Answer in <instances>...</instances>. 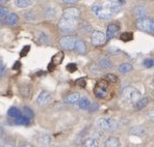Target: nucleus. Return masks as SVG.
I'll return each instance as SVG.
<instances>
[{"label": "nucleus", "mask_w": 154, "mask_h": 147, "mask_svg": "<svg viewBox=\"0 0 154 147\" xmlns=\"http://www.w3.org/2000/svg\"><path fill=\"white\" fill-rule=\"evenodd\" d=\"M63 59H64V53L63 52H58L57 54H55V55L52 57V61L54 64H60V62L63 61Z\"/></svg>", "instance_id": "24"}, {"label": "nucleus", "mask_w": 154, "mask_h": 147, "mask_svg": "<svg viewBox=\"0 0 154 147\" xmlns=\"http://www.w3.org/2000/svg\"><path fill=\"white\" fill-rule=\"evenodd\" d=\"M2 133H3V131H2L1 126H0V136H1V135H2Z\"/></svg>", "instance_id": "43"}, {"label": "nucleus", "mask_w": 154, "mask_h": 147, "mask_svg": "<svg viewBox=\"0 0 154 147\" xmlns=\"http://www.w3.org/2000/svg\"><path fill=\"white\" fill-rule=\"evenodd\" d=\"M66 69H67L70 73H73V72H75L77 69V65L75 64V63H69V64H67Z\"/></svg>", "instance_id": "33"}, {"label": "nucleus", "mask_w": 154, "mask_h": 147, "mask_svg": "<svg viewBox=\"0 0 154 147\" xmlns=\"http://www.w3.org/2000/svg\"><path fill=\"white\" fill-rule=\"evenodd\" d=\"M120 30V26L118 24H109L107 26V30H106V38L107 40H110L112 38H114L116 35L118 34Z\"/></svg>", "instance_id": "10"}, {"label": "nucleus", "mask_w": 154, "mask_h": 147, "mask_svg": "<svg viewBox=\"0 0 154 147\" xmlns=\"http://www.w3.org/2000/svg\"><path fill=\"white\" fill-rule=\"evenodd\" d=\"M6 72V67H5V64H4V62L2 61L1 59H0V77H2L4 74H5Z\"/></svg>", "instance_id": "34"}, {"label": "nucleus", "mask_w": 154, "mask_h": 147, "mask_svg": "<svg viewBox=\"0 0 154 147\" xmlns=\"http://www.w3.org/2000/svg\"><path fill=\"white\" fill-rule=\"evenodd\" d=\"M110 1H115V0H110Z\"/></svg>", "instance_id": "44"}, {"label": "nucleus", "mask_w": 154, "mask_h": 147, "mask_svg": "<svg viewBox=\"0 0 154 147\" xmlns=\"http://www.w3.org/2000/svg\"><path fill=\"white\" fill-rule=\"evenodd\" d=\"M19 90H20V93H21V96H24V98H27V96H30V88H29L27 85L20 86Z\"/></svg>", "instance_id": "25"}, {"label": "nucleus", "mask_w": 154, "mask_h": 147, "mask_svg": "<svg viewBox=\"0 0 154 147\" xmlns=\"http://www.w3.org/2000/svg\"><path fill=\"white\" fill-rule=\"evenodd\" d=\"M14 120H15L16 124H21V125H27V124H29V122H30V118L27 117L26 115H24V114L22 115L21 117L14 119Z\"/></svg>", "instance_id": "22"}, {"label": "nucleus", "mask_w": 154, "mask_h": 147, "mask_svg": "<svg viewBox=\"0 0 154 147\" xmlns=\"http://www.w3.org/2000/svg\"><path fill=\"white\" fill-rule=\"evenodd\" d=\"M24 115H26L27 117H29V118L31 119L33 117L32 110H31L30 108H28V107H24Z\"/></svg>", "instance_id": "31"}, {"label": "nucleus", "mask_w": 154, "mask_h": 147, "mask_svg": "<svg viewBox=\"0 0 154 147\" xmlns=\"http://www.w3.org/2000/svg\"><path fill=\"white\" fill-rule=\"evenodd\" d=\"M82 96H81V94L79 93V92H72V93H70L69 96H67V98H65V101L67 104H71V105H74V104H77L79 101V99H80Z\"/></svg>", "instance_id": "12"}, {"label": "nucleus", "mask_w": 154, "mask_h": 147, "mask_svg": "<svg viewBox=\"0 0 154 147\" xmlns=\"http://www.w3.org/2000/svg\"><path fill=\"white\" fill-rule=\"evenodd\" d=\"M122 99L127 104H135L141 99V92L133 86H127L122 90Z\"/></svg>", "instance_id": "2"}, {"label": "nucleus", "mask_w": 154, "mask_h": 147, "mask_svg": "<svg viewBox=\"0 0 154 147\" xmlns=\"http://www.w3.org/2000/svg\"><path fill=\"white\" fill-rule=\"evenodd\" d=\"M100 65L103 69H110V67H112V62L108 59H106V58H104V59H101Z\"/></svg>", "instance_id": "28"}, {"label": "nucleus", "mask_w": 154, "mask_h": 147, "mask_svg": "<svg viewBox=\"0 0 154 147\" xmlns=\"http://www.w3.org/2000/svg\"><path fill=\"white\" fill-rule=\"evenodd\" d=\"M106 80L109 81V82H112V83H116L118 81V78L116 75H112V74H107L106 75Z\"/></svg>", "instance_id": "32"}, {"label": "nucleus", "mask_w": 154, "mask_h": 147, "mask_svg": "<svg viewBox=\"0 0 154 147\" xmlns=\"http://www.w3.org/2000/svg\"><path fill=\"white\" fill-rule=\"evenodd\" d=\"M29 50H30V46H25L23 49H22L21 53H20V56H21V57H24V56H26L27 53L29 52Z\"/></svg>", "instance_id": "36"}, {"label": "nucleus", "mask_w": 154, "mask_h": 147, "mask_svg": "<svg viewBox=\"0 0 154 147\" xmlns=\"http://www.w3.org/2000/svg\"><path fill=\"white\" fill-rule=\"evenodd\" d=\"M148 103H149V98H141L140 101H137V103L134 104V108H135V109H137V111H140V110L144 109V108L146 107L147 105H148Z\"/></svg>", "instance_id": "21"}, {"label": "nucleus", "mask_w": 154, "mask_h": 147, "mask_svg": "<svg viewBox=\"0 0 154 147\" xmlns=\"http://www.w3.org/2000/svg\"><path fill=\"white\" fill-rule=\"evenodd\" d=\"M96 126L103 131H116L120 128V123L112 118H98L96 120Z\"/></svg>", "instance_id": "3"}, {"label": "nucleus", "mask_w": 154, "mask_h": 147, "mask_svg": "<svg viewBox=\"0 0 154 147\" xmlns=\"http://www.w3.org/2000/svg\"><path fill=\"white\" fill-rule=\"evenodd\" d=\"M132 65L129 64V63H122L121 65H119V72L121 74H126L129 72L132 71Z\"/></svg>", "instance_id": "23"}, {"label": "nucleus", "mask_w": 154, "mask_h": 147, "mask_svg": "<svg viewBox=\"0 0 154 147\" xmlns=\"http://www.w3.org/2000/svg\"><path fill=\"white\" fill-rule=\"evenodd\" d=\"M83 146H88V147H97L99 145V142L97 139H95V138H88V139H85V141H83L82 143Z\"/></svg>", "instance_id": "20"}, {"label": "nucleus", "mask_w": 154, "mask_h": 147, "mask_svg": "<svg viewBox=\"0 0 154 147\" xmlns=\"http://www.w3.org/2000/svg\"><path fill=\"white\" fill-rule=\"evenodd\" d=\"M41 40H42V43H48L49 42V38L47 37L45 33H41Z\"/></svg>", "instance_id": "38"}, {"label": "nucleus", "mask_w": 154, "mask_h": 147, "mask_svg": "<svg viewBox=\"0 0 154 147\" xmlns=\"http://www.w3.org/2000/svg\"><path fill=\"white\" fill-rule=\"evenodd\" d=\"M20 66H21V63H20L19 61H17L14 64V66H13V69H20Z\"/></svg>", "instance_id": "41"}, {"label": "nucleus", "mask_w": 154, "mask_h": 147, "mask_svg": "<svg viewBox=\"0 0 154 147\" xmlns=\"http://www.w3.org/2000/svg\"><path fill=\"white\" fill-rule=\"evenodd\" d=\"M133 34L132 33H129V32H124L121 34V37H120V38H121V40H123V42H129V40H132Z\"/></svg>", "instance_id": "27"}, {"label": "nucleus", "mask_w": 154, "mask_h": 147, "mask_svg": "<svg viewBox=\"0 0 154 147\" xmlns=\"http://www.w3.org/2000/svg\"><path fill=\"white\" fill-rule=\"evenodd\" d=\"M121 7H117L114 6L112 3L106 4V5H101V4H94L92 6V12L96 17L100 18V19H109L112 18L115 15H117L120 12Z\"/></svg>", "instance_id": "1"}, {"label": "nucleus", "mask_w": 154, "mask_h": 147, "mask_svg": "<svg viewBox=\"0 0 154 147\" xmlns=\"http://www.w3.org/2000/svg\"><path fill=\"white\" fill-rule=\"evenodd\" d=\"M144 65L146 67H152L153 65H154V59H151V58H149V59L144 60Z\"/></svg>", "instance_id": "35"}, {"label": "nucleus", "mask_w": 154, "mask_h": 147, "mask_svg": "<svg viewBox=\"0 0 154 147\" xmlns=\"http://www.w3.org/2000/svg\"><path fill=\"white\" fill-rule=\"evenodd\" d=\"M91 42H92L93 46H102L107 42L106 38V34H104L102 31H93L92 37H91Z\"/></svg>", "instance_id": "8"}, {"label": "nucleus", "mask_w": 154, "mask_h": 147, "mask_svg": "<svg viewBox=\"0 0 154 147\" xmlns=\"http://www.w3.org/2000/svg\"><path fill=\"white\" fill-rule=\"evenodd\" d=\"M3 20H4V22H5L6 25H15L18 22L19 18H18V16L16 15V13H10L5 18H4Z\"/></svg>", "instance_id": "16"}, {"label": "nucleus", "mask_w": 154, "mask_h": 147, "mask_svg": "<svg viewBox=\"0 0 154 147\" xmlns=\"http://www.w3.org/2000/svg\"><path fill=\"white\" fill-rule=\"evenodd\" d=\"M121 145V141L116 137H109L104 142V146L106 147H120Z\"/></svg>", "instance_id": "13"}, {"label": "nucleus", "mask_w": 154, "mask_h": 147, "mask_svg": "<svg viewBox=\"0 0 154 147\" xmlns=\"http://www.w3.org/2000/svg\"><path fill=\"white\" fill-rule=\"evenodd\" d=\"M146 10H145L144 7H141V6H139V7H137L134 10V15L135 17L139 19V18H143V17H146Z\"/></svg>", "instance_id": "26"}, {"label": "nucleus", "mask_w": 154, "mask_h": 147, "mask_svg": "<svg viewBox=\"0 0 154 147\" xmlns=\"http://www.w3.org/2000/svg\"><path fill=\"white\" fill-rule=\"evenodd\" d=\"M76 84L78 85V86H80L81 88H85V79H79V80H77L76 81Z\"/></svg>", "instance_id": "37"}, {"label": "nucleus", "mask_w": 154, "mask_h": 147, "mask_svg": "<svg viewBox=\"0 0 154 147\" xmlns=\"http://www.w3.org/2000/svg\"><path fill=\"white\" fill-rule=\"evenodd\" d=\"M137 26L140 30L145 31V32H154V20L148 17L139 18L137 21Z\"/></svg>", "instance_id": "5"}, {"label": "nucleus", "mask_w": 154, "mask_h": 147, "mask_svg": "<svg viewBox=\"0 0 154 147\" xmlns=\"http://www.w3.org/2000/svg\"><path fill=\"white\" fill-rule=\"evenodd\" d=\"M8 13H10V10L8 8L0 5V19H4Z\"/></svg>", "instance_id": "29"}, {"label": "nucleus", "mask_w": 154, "mask_h": 147, "mask_svg": "<svg viewBox=\"0 0 154 147\" xmlns=\"http://www.w3.org/2000/svg\"><path fill=\"white\" fill-rule=\"evenodd\" d=\"M153 84H154V81H153Z\"/></svg>", "instance_id": "46"}, {"label": "nucleus", "mask_w": 154, "mask_h": 147, "mask_svg": "<svg viewBox=\"0 0 154 147\" xmlns=\"http://www.w3.org/2000/svg\"><path fill=\"white\" fill-rule=\"evenodd\" d=\"M77 106H78V108H80V109H83V110H88L90 109V107L92 106V103H91V101L89 98H81L79 99V101L76 104Z\"/></svg>", "instance_id": "15"}, {"label": "nucleus", "mask_w": 154, "mask_h": 147, "mask_svg": "<svg viewBox=\"0 0 154 147\" xmlns=\"http://www.w3.org/2000/svg\"><path fill=\"white\" fill-rule=\"evenodd\" d=\"M38 142L42 143L43 145H48V144L50 143V137H49V136H43L42 138L38 139Z\"/></svg>", "instance_id": "30"}, {"label": "nucleus", "mask_w": 154, "mask_h": 147, "mask_svg": "<svg viewBox=\"0 0 154 147\" xmlns=\"http://www.w3.org/2000/svg\"><path fill=\"white\" fill-rule=\"evenodd\" d=\"M108 91V84L105 80H100L96 84L94 88V93L96 98H104L107 94Z\"/></svg>", "instance_id": "6"}, {"label": "nucleus", "mask_w": 154, "mask_h": 147, "mask_svg": "<svg viewBox=\"0 0 154 147\" xmlns=\"http://www.w3.org/2000/svg\"><path fill=\"white\" fill-rule=\"evenodd\" d=\"M75 51L78 54H85L87 53V46H85V43L81 40H78L77 38L76 42V46H75Z\"/></svg>", "instance_id": "14"}, {"label": "nucleus", "mask_w": 154, "mask_h": 147, "mask_svg": "<svg viewBox=\"0 0 154 147\" xmlns=\"http://www.w3.org/2000/svg\"><path fill=\"white\" fill-rule=\"evenodd\" d=\"M77 38L74 37H64L60 40V45L64 50L67 51H73L75 50Z\"/></svg>", "instance_id": "7"}, {"label": "nucleus", "mask_w": 154, "mask_h": 147, "mask_svg": "<svg viewBox=\"0 0 154 147\" xmlns=\"http://www.w3.org/2000/svg\"><path fill=\"white\" fill-rule=\"evenodd\" d=\"M148 118L150 119L152 122H154V111H150L148 113Z\"/></svg>", "instance_id": "40"}, {"label": "nucleus", "mask_w": 154, "mask_h": 147, "mask_svg": "<svg viewBox=\"0 0 154 147\" xmlns=\"http://www.w3.org/2000/svg\"><path fill=\"white\" fill-rule=\"evenodd\" d=\"M8 1H10V0H0L1 3H6V2H8Z\"/></svg>", "instance_id": "42"}, {"label": "nucleus", "mask_w": 154, "mask_h": 147, "mask_svg": "<svg viewBox=\"0 0 154 147\" xmlns=\"http://www.w3.org/2000/svg\"><path fill=\"white\" fill-rule=\"evenodd\" d=\"M8 115L11 117V118H13V119H16V118H19V117H21L22 115H23V113L21 112L18 108H16V107H12V108H10L8 111Z\"/></svg>", "instance_id": "17"}, {"label": "nucleus", "mask_w": 154, "mask_h": 147, "mask_svg": "<svg viewBox=\"0 0 154 147\" xmlns=\"http://www.w3.org/2000/svg\"><path fill=\"white\" fill-rule=\"evenodd\" d=\"M145 133H146V131H145V128H143L142 126H134V128H132L130 131H129V134L130 135L139 136V137L144 136Z\"/></svg>", "instance_id": "19"}, {"label": "nucleus", "mask_w": 154, "mask_h": 147, "mask_svg": "<svg viewBox=\"0 0 154 147\" xmlns=\"http://www.w3.org/2000/svg\"><path fill=\"white\" fill-rule=\"evenodd\" d=\"M0 24H1V21H0Z\"/></svg>", "instance_id": "45"}, {"label": "nucleus", "mask_w": 154, "mask_h": 147, "mask_svg": "<svg viewBox=\"0 0 154 147\" xmlns=\"http://www.w3.org/2000/svg\"><path fill=\"white\" fill-rule=\"evenodd\" d=\"M80 16V10L76 7H69L66 8L63 13V17L65 18H72V19H79Z\"/></svg>", "instance_id": "11"}, {"label": "nucleus", "mask_w": 154, "mask_h": 147, "mask_svg": "<svg viewBox=\"0 0 154 147\" xmlns=\"http://www.w3.org/2000/svg\"><path fill=\"white\" fill-rule=\"evenodd\" d=\"M78 25V19H72V18H65L62 17V19L58 22V28L60 31L65 33L72 32L75 30V28Z\"/></svg>", "instance_id": "4"}, {"label": "nucleus", "mask_w": 154, "mask_h": 147, "mask_svg": "<svg viewBox=\"0 0 154 147\" xmlns=\"http://www.w3.org/2000/svg\"><path fill=\"white\" fill-rule=\"evenodd\" d=\"M63 2H64L65 4L71 5V4H76L77 2H78V0H63Z\"/></svg>", "instance_id": "39"}, {"label": "nucleus", "mask_w": 154, "mask_h": 147, "mask_svg": "<svg viewBox=\"0 0 154 147\" xmlns=\"http://www.w3.org/2000/svg\"><path fill=\"white\" fill-rule=\"evenodd\" d=\"M32 0H15V5L19 8H27L32 5Z\"/></svg>", "instance_id": "18"}, {"label": "nucleus", "mask_w": 154, "mask_h": 147, "mask_svg": "<svg viewBox=\"0 0 154 147\" xmlns=\"http://www.w3.org/2000/svg\"><path fill=\"white\" fill-rule=\"evenodd\" d=\"M51 101H52V96L50 92L46 91V90L41 92L37 98V103L38 106H46L48 104H50Z\"/></svg>", "instance_id": "9"}]
</instances>
